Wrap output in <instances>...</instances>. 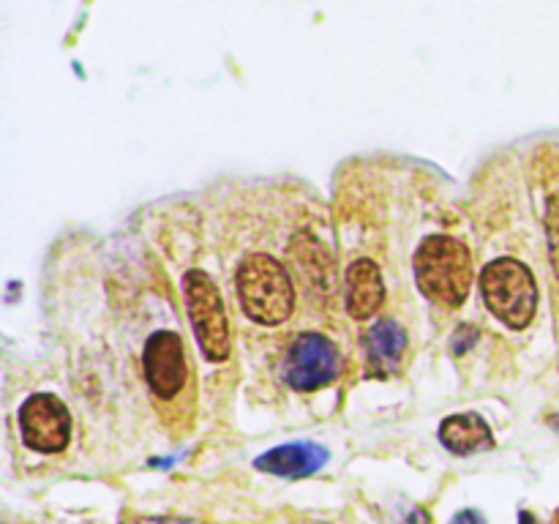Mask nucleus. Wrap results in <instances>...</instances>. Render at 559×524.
<instances>
[{"label":"nucleus","instance_id":"obj_13","mask_svg":"<svg viewBox=\"0 0 559 524\" xmlns=\"http://www.w3.org/2000/svg\"><path fill=\"white\" fill-rule=\"evenodd\" d=\"M451 524H486V519L478 511H462L459 516H453Z\"/></svg>","mask_w":559,"mask_h":524},{"label":"nucleus","instance_id":"obj_7","mask_svg":"<svg viewBox=\"0 0 559 524\" xmlns=\"http://www.w3.org/2000/svg\"><path fill=\"white\" fill-rule=\"evenodd\" d=\"M142 366H145L147 385L158 398L178 396L180 388L186 385V355L178 333H153L142 353Z\"/></svg>","mask_w":559,"mask_h":524},{"label":"nucleus","instance_id":"obj_8","mask_svg":"<svg viewBox=\"0 0 559 524\" xmlns=\"http://www.w3.org/2000/svg\"><path fill=\"white\" fill-rule=\"evenodd\" d=\"M328 458H331L328 451L317 442H289V445H278L262 453L254 464L257 469L276 475V478H309L325 467Z\"/></svg>","mask_w":559,"mask_h":524},{"label":"nucleus","instance_id":"obj_11","mask_svg":"<svg viewBox=\"0 0 559 524\" xmlns=\"http://www.w3.org/2000/svg\"><path fill=\"white\" fill-rule=\"evenodd\" d=\"M440 440L456 456H469V453H478L491 448V429L480 415L475 413H462L451 415V418L442 420L440 426Z\"/></svg>","mask_w":559,"mask_h":524},{"label":"nucleus","instance_id":"obj_14","mask_svg":"<svg viewBox=\"0 0 559 524\" xmlns=\"http://www.w3.org/2000/svg\"><path fill=\"white\" fill-rule=\"evenodd\" d=\"M126 524H194V522H186V519H162V516H156V519H131V522H126Z\"/></svg>","mask_w":559,"mask_h":524},{"label":"nucleus","instance_id":"obj_6","mask_svg":"<svg viewBox=\"0 0 559 524\" xmlns=\"http://www.w3.org/2000/svg\"><path fill=\"white\" fill-rule=\"evenodd\" d=\"M22 440L36 453H58L69 445L71 418L66 404L52 393H33L20 409Z\"/></svg>","mask_w":559,"mask_h":524},{"label":"nucleus","instance_id":"obj_12","mask_svg":"<svg viewBox=\"0 0 559 524\" xmlns=\"http://www.w3.org/2000/svg\"><path fill=\"white\" fill-rule=\"evenodd\" d=\"M546 238H549L551 267L559 278V194H551L546 202Z\"/></svg>","mask_w":559,"mask_h":524},{"label":"nucleus","instance_id":"obj_2","mask_svg":"<svg viewBox=\"0 0 559 524\" xmlns=\"http://www.w3.org/2000/svg\"><path fill=\"white\" fill-rule=\"evenodd\" d=\"M240 306L260 325H278L293 314L295 289L287 271L271 254H249L238 267Z\"/></svg>","mask_w":559,"mask_h":524},{"label":"nucleus","instance_id":"obj_15","mask_svg":"<svg viewBox=\"0 0 559 524\" xmlns=\"http://www.w3.org/2000/svg\"><path fill=\"white\" fill-rule=\"evenodd\" d=\"M519 524H540V522L530 511H522L519 513Z\"/></svg>","mask_w":559,"mask_h":524},{"label":"nucleus","instance_id":"obj_1","mask_svg":"<svg viewBox=\"0 0 559 524\" xmlns=\"http://www.w3.org/2000/svg\"><path fill=\"white\" fill-rule=\"evenodd\" d=\"M415 278L420 293L440 306H462L473 284V260L462 240L431 235L415 254Z\"/></svg>","mask_w":559,"mask_h":524},{"label":"nucleus","instance_id":"obj_3","mask_svg":"<svg viewBox=\"0 0 559 524\" xmlns=\"http://www.w3.org/2000/svg\"><path fill=\"white\" fill-rule=\"evenodd\" d=\"M480 293L486 306L497 320L506 322L513 331H522L530 325L538 306V287L527 265L519 260L502 257L489 262L480 273Z\"/></svg>","mask_w":559,"mask_h":524},{"label":"nucleus","instance_id":"obj_5","mask_svg":"<svg viewBox=\"0 0 559 524\" xmlns=\"http://www.w3.org/2000/svg\"><path fill=\"white\" fill-rule=\"evenodd\" d=\"M338 353L320 333H300L284 353L282 374L295 391H317L338 377Z\"/></svg>","mask_w":559,"mask_h":524},{"label":"nucleus","instance_id":"obj_10","mask_svg":"<svg viewBox=\"0 0 559 524\" xmlns=\"http://www.w3.org/2000/svg\"><path fill=\"white\" fill-rule=\"evenodd\" d=\"M385 300L380 267L371 260H358L347 271V311L355 320H369Z\"/></svg>","mask_w":559,"mask_h":524},{"label":"nucleus","instance_id":"obj_9","mask_svg":"<svg viewBox=\"0 0 559 524\" xmlns=\"http://www.w3.org/2000/svg\"><path fill=\"white\" fill-rule=\"evenodd\" d=\"M364 349L369 374L391 377L396 374L404 353H407V333H404V327L399 322L380 320L366 331Z\"/></svg>","mask_w":559,"mask_h":524},{"label":"nucleus","instance_id":"obj_4","mask_svg":"<svg viewBox=\"0 0 559 524\" xmlns=\"http://www.w3.org/2000/svg\"><path fill=\"white\" fill-rule=\"evenodd\" d=\"M183 295L189 306L191 325H194L197 342L207 360H227L229 355V322L224 314L222 295L207 273L189 271L183 276Z\"/></svg>","mask_w":559,"mask_h":524},{"label":"nucleus","instance_id":"obj_16","mask_svg":"<svg viewBox=\"0 0 559 524\" xmlns=\"http://www.w3.org/2000/svg\"><path fill=\"white\" fill-rule=\"evenodd\" d=\"M555 522H557V524H559V511H557V516H555Z\"/></svg>","mask_w":559,"mask_h":524}]
</instances>
